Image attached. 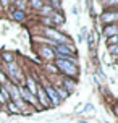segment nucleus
Segmentation results:
<instances>
[{"label":"nucleus","mask_w":118,"mask_h":123,"mask_svg":"<svg viewBox=\"0 0 118 123\" xmlns=\"http://www.w3.org/2000/svg\"><path fill=\"white\" fill-rule=\"evenodd\" d=\"M45 91H47V94H49L50 100H52L53 104H55V105H57V104H60V97H58V94H57V91L53 89V87L47 84V86H45Z\"/></svg>","instance_id":"nucleus-2"},{"label":"nucleus","mask_w":118,"mask_h":123,"mask_svg":"<svg viewBox=\"0 0 118 123\" xmlns=\"http://www.w3.org/2000/svg\"><path fill=\"white\" fill-rule=\"evenodd\" d=\"M8 89H10V92H12L15 102H19V91H18V89H16L15 86H12V84H8Z\"/></svg>","instance_id":"nucleus-9"},{"label":"nucleus","mask_w":118,"mask_h":123,"mask_svg":"<svg viewBox=\"0 0 118 123\" xmlns=\"http://www.w3.org/2000/svg\"><path fill=\"white\" fill-rule=\"evenodd\" d=\"M37 94H39V100L42 102V105H45V107H47V105H49V99H47V94H45V91H44V89H39Z\"/></svg>","instance_id":"nucleus-8"},{"label":"nucleus","mask_w":118,"mask_h":123,"mask_svg":"<svg viewBox=\"0 0 118 123\" xmlns=\"http://www.w3.org/2000/svg\"><path fill=\"white\" fill-rule=\"evenodd\" d=\"M18 91H19V94H21V96H23L26 100H29L31 104H36V99H34V96H32L31 92H28L24 87H21V89H18Z\"/></svg>","instance_id":"nucleus-5"},{"label":"nucleus","mask_w":118,"mask_h":123,"mask_svg":"<svg viewBox=\"0 0 118 123\" xmlns=\"http://www.w3.org/2000/svg\"><path fill=\"white\" fill-rule=\"evenodd\" d=\"M94 44H95V34H91V36H89V47H91V49H92L94 47Z\"/></svg>","instance_id":"nucleus-12"},{"label":"nucleus","mask_w":118,"mask_h":123,"mask_svg":"<svg viewBox=\"0 0 118 123\" xmlns=\"http://www.w3.org/2000/svg\"><path fill=\"white\" fill-rule=\"evenodd\" d=\"M45 34H47L49 37H52V39H57V41H62V42H65V41H66V39H65L63 36H60V32H57V31H53V29H49V28L45 29Z\"/></svg>","instance_id":"nucleus-4"},{"label":"nucleus","mask_w":118,"mask_h":123,"mask_svg":"<svg viewBox=\"0 0 118 123\" xmlns=\"http://www.w3.org/2000/svg\"><path fill=\"white\" fill-rule=\"evenodd\" d=\"M0 102H5V100H3V97H2V96H0Z\"/></svg>","instance_id":"nucleus-20"},{"label":"nucleus","mask_w":118,"mask_h":123,"mask_svg":"<svg viewBox=\"0 0 118 123\" xmlns=\"http://www.w3.org/2000/svg\"><path fill=\"white\" fill-rule=\"evenodd\" d=\"M31 5L36 6V8H39V6H42V3H41V2H31Z\"/></svg>","instance_id":"nucleus-16"},{"label":"nucleus","mask_w":118,"mask_h":123,"mask_svg":"<svg viewBox=\"0 0 118 123\" xmlns=\"http://www.w3.org/2000/svg\"><path fill=\"white\" fill-rule=\"evenodd\" d=\"M28 87H29L31 94H32V92H36V83H34L31 78H28Z\"/></svg>","instance_id":"nucleus-10"},{"label":"nucleus","mask_w":118,"mask_h":123,"mask_svg":"<svg viewBox=\"0 0 118 123\" xmlns=\"http://www.w3.org/2000/svg\"><path fill=\"white\" fill-rule=\"evenodd\" d=\"M117 32H118V28H117V26H108V28H105V31H104V34H105V37L117 36Z\"/></svg>","instance_id":"nucleus-6"},{"label":"nucleus","mask_w":118,"mask_h":123,"mask_svg":"<svg viewBox=\"0 0 118 123\" xmlns=\"http://www.w3.org/2000/svg\"><path fill=\"white\" fill-rule=\"evenodd\" d=\"M13 18H15V19H18V21H23V19H24V13H23V12H15Z\"/></svg>","instance_id":"nucleus-11"},{"label":"nucleus","mask_w":118,"mask_h":123,"mask_svg":"<svg viewBox=\"0 0 118 123\" xmlns=\"http://www.w3.org/2000/svg\"><path fill=\"white\" fill-rule=\"evenodd\" d=\"M65 87H66V91H73L75 83H73V81H66V83H65Z\"/></svg>","instance_id":"nucleus-13"},{"label":"nucleus","mask_w":118,"mask_h":123,"mask_svg":"<svg viewBox=\"0 0 118 123\" xmlns=\"http://www.w3.org/2000/svg\"><path fill=\"white\" fill-rule=\"evenodd\" d=\"M42 55H44V57H49V58H50V57H52V52H50L49 49L42 47Z\"/></svg>","instance_id":"nucleus-14"},{"label":"nucleus","mask_w":118,"mask_h":123,"mask_svg":"<svg viewBox=\"0 0 118 123\" xmlns=\"http://www.w3.org/2000/svg\"><path fill=\"white\" fill-rule=\"evenodd\" d=\"M8 107H10V110H12L13 113H19V109H18V107H16L15 104H10Z\"/></svg>","instance_id":"nucleus-15"},{"label":"nucleus","mask_w":118,"mask_h":123,"mask_svg":"<svg viewBox=\"0 0 118 123\" xmlns=\"http://www.w3.org/2000/svg\"><path fill=\"white\" fill-rule=\"evenodd\" d=\"M112 42H118V36H113L112 37Z\"/></svg>","instance_id":"nucleus-19"},{"label":"nucleus","mask_w":118,"mask_h":123,"mask_svg":"<svg viewBox=\"0 0 118 123\" xmlns=\"http://www.w3.org/2000/svg\"><path fill=\"white\" fill-rule=\"evenodd\" d=\"M57 52L58 54H68V55H71L75 52V49L71 45H66V44H57Z\"/></svg>","instance_id":"nucleus-3"},{"label":"nucleus","mask_w":118,"mask_h":123,"mask_svg":"<svg viewBox=\"0 0 118 123\" xmlns=\"http://www.w3.org/2000/svg\"><path fill=\"white\" fill-rule=\"evenodd\" d=\"M5 58H6V62H8V63H12V55H8V54H5Z\"/></svg>","instance_id":"nucleus-17"},{"label":"nucleus","mask_w":118,"mask_h":123,"mask_svg":"<svg viewBox=\"0 0 118 123\" xmlns=\"http://www.w3.org/2000/svg\"><path fill=\"white\" fill-rule=\"evenodd\" d=\"M3 81H5V74L0 73V83H3Z\"/></svg>","instance_id":"nucleus-18"},{"label":"nucleus","mask_w":118,"mask_h":123,"mask_svg":"<svg viewBox=\"0 0 118 123\" xmlns=\"http://www.w3.org/2000/svg\"><path fill=\"white\" fill-rule=\"evenodd\" d=\"M102 19H104L105 23H112V21L118 19V13H105V15L102 16Z\"/></svg>","instance_id":"nucleus-7"},{"label":"nucleus","mask_w":118,"mask_h":123,"mask_svg":"<svg viewBox=\"0 0 118 123\" xmlns=\"http://www.w3.org/2000/svg\"><path fill=\"white\" fill-rule=\"evenodd\" d=\"M0 87H2V86H0Z\"/></svg>","instance_id":"nucleus-21"},{"label":"nucleus","mask_w":118,"mask_h":123,"mask_svg":"<svg viewBox=\"0 0 118 123\" xmlns=\"http://www.w3.org/2000/svg\"><path fill=\"white\" fill-rule=\"evenodd\" d=\"M57 65L62 68L65 73L71 74V76H75V74H76V65H75V63H71V62H66V60H58V62H57Z\"/></svg>","instance_id":"nucleus-1"}]
</instances>
